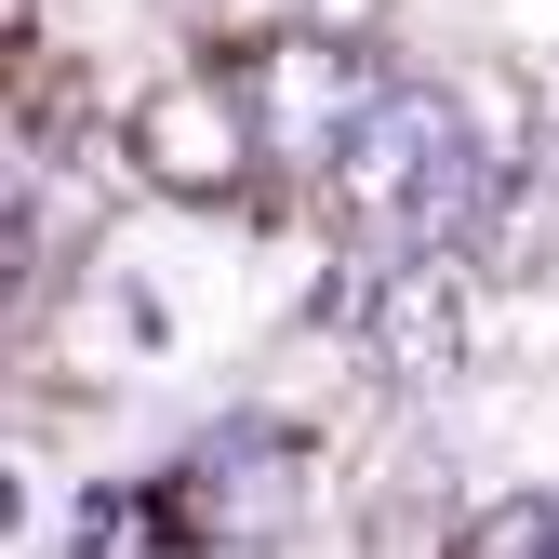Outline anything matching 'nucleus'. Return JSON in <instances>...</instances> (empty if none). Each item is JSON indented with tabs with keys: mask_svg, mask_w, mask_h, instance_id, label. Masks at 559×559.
<instances>
[{
	"mask_svg": "<svg viewBox=\"0 0 559 559\" xmlns=\"http://www.w3.org/2000/svg\"><path fill=\"white\" fill-rule=\"evenodd\" d=\"M320 174L360 227V253H466V227L493 214V160H479V133L440 81H386Z\"/></svg>",
	"mask_w": 559,
	"mask_h": 559,
	"instance_id": "f257e3e1",
	"label": "nucleus"
},
{
	"mask_svg": "<svg viewBox=\"0 0 559 559\" xmlns=\"http://www.w3.org/2000/svg\"><path fill=\"white\" fill-rule=\"evenodd\" d=\"M294 507H307V440L266 427V413H227L214 440H187L147 493H133L147 546H174V559H266L294 533Z\"/></svg>",
	"mask_w": 559,
	"mask_h": 559,
	"instance_id": "f03ea898",
	"label": "nucleus"
},
{
	"mask_svg": "<svg viewBox=\"0 0 559 559\" xmlns=\"http://www.w3.org/2000/svg\"><path fill=\"white\" fill-rule=\"evenodd\" d=\"M320 320L360 346L386 386H440L479 346V280H466V253H346L320 280Z\"/></svg>",
	"mask_w": 559,
	"mask_h": 559,
	"instance_id": "7ed1b4c3",
	"label": "nucleus"
},
{
	"mask_svg": "<svg viewBox=\"0 0 559 559\" xmlns=\"http://www.w3.org/2000/svg\"><path fill=\"white\" fill-rule=\"evenodd\" d=\"M120 147L160 200H240L266 160V107H253V81H160Z\"/></svg>",
	"mask_w": 559,
	"mask_h": 559,
	"instance_id": "20e7f679",
	"label": "nucleus"
},
{
	"mask_svg": "<svg viewBox=\"0 0 559 559\" xmlns=\"http://www.w3.org/2000/svg\"><path fill=\"white\" fill-rule=\"evenodd\" d=\"M386 94V67L360 53V40H320V27H280L266 53H253V107H266V133L294 160H333L346 133H360V107Z\"/></svg>",
	"mask_w": 559,
	"mask_h": 559,
	"instance_id": "39448f33",
	"label": "nucleus"
},
{
	"mask_svg": "<svg viewBox=\"0 0 559 559\" xmlns=\"http://www.w3.org/2000/svg\"><path fill=\"white\" fill-rule=\"evenodd\" d=\"M453 559H559V493H507L453 533Z\"/></svg>",
	"mask_w": 559,
	"mask_h": 559,
	"instance_id": "423d86ee",
	"label": "nucleus"
}]
</instances>
